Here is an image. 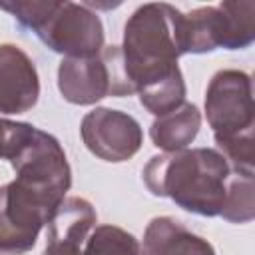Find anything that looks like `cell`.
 <instances>
[{
	"label": "cell",
	"instance_id": "cell-3",
	"mask_svg": "<svg viewBox=\"0 0 255 255\" xmlns=\"http://www.w3.org/2000/svg\"><path fill=\"white\" fill-rule=\"evenodd\" d=\"M205 118L231 171L255 173L253 90L243 70H219L205 90Z\"/></svg>",
	"mask_w": 255,
	"mask_h": 255
},
{
	"label": "cell",
	"instance_id": "cell-15",
	"mask_svg": "<svg viewBox=\"0 0 255 255\" xmlns=\"http://www.w3.org/2000/svg\"><path fill=\"white\" fill-rule=\"evenodd\" d=\"M185 94H187L185 80H183L181 70L177 68L175 72H171L163 80H159V82L143 88L137 94V98H139V104L149 114H153L155 118H159V116H165L171 110L179 108L185 102Z\"/></svg>",
	"mask_w": 255,
	"mask_h": 255
},
{
	"label": "cell",
	"instance_id": "cell-17",
	"mask_svg": "<svg viewBox=\"0 0 255 255\" xmlns=\"http://www.w3.org/2000/svg\"><path fill=\"white\" fill-rule=\"evenodd\" d=\"M34 126L28 122H12L0 118V159H10L16 147L24 141Z\"/></svg>",
	"mask_w": 255,
	"mask_h": 255
},
{
	"label": "cell",
	"instance_id": "cell-7",
	"mask_svg": "<svg viewBox=\"0 0 255 255\" xmlns=\"http://www.w3.org/2000/svg\"><path fill=\"white\" fill-rule=\"evenodd\" d=\"M8 161L18 181L60 201L66 199L72 185V169L62 143L52 133L34 126Z\"/></svg>",
	"mask_w": 255,
	"mask_h": 255
},
{
	"label": "cell",
	"instance_id": "cell-6",
	"mask_svg": "<svg viewBox=\"0 0 255 255\" xmlns=\"http://www.w3.org/2000/svg\"><path fill=\"white\" fill-rule=\"evenodd\" d=\"M40 42L64 58L100 56L104 50V24L84 2L56 0L50 14L34 30Z\"/></svg>",
	"mask_w": 255,
	"mask_h": 255
},
{
	"label": "cell",
	"instance_id": "cell-5",
	"mask_svg": "<svg viewBox=\"0 0 255 255\" xmlns=\"http://www.w3.org/2000/svg\"><path fill=\"white\" fill-rule=\"evenodd\" d=\"M62 201L18 179L0 187V255L28 253Z\"/></svg>",
	"mask_w": 255,
	"mask_h": 255
},
{
	"label": "cell",
	"instance_id": "cell-11",
	"mask_svg": "<svg viewBox=\"0 0 255 255\" xmlns=\"http://www.w3.org/2000/svg\"><path fill=\"white\" fill-rule=\"evenodd\" d=\"M58 90L74 106H94L110 96V74L102 56L62 58L58 66Z\"/></svg>",
	"mask_w": 255,
	"mask_h": 255
},
{
	"label": "cell",
	"instance_id": "cell-14",
	"mask_svg": "<svg viewBox=\"0 0 255 255\" xmlns=\"http://www.w3.org/2000/svg\"><path fill=\"white\" fill-rule=\"evenodd\" d=\"M219 217L229 223H249L255 217V177L253 173L231 171L225 201Z\"/></svg>",
	"mask_w": 255,
	"mask_h": 255
},
{
	"label": "cell",
	"instance_id": "cell-4",
	"mask_svg": "<svg viewBox=\"0 0 255 255\" xmlns=\"http://www.w3.org/2000/svg\"><path fill=\"white\" fill-rule=\"evenodd\" d=\"M255 2L231 0L217 6H201L177 22L179 54H207L219 48L245 50L255 40Z\"/></svg>",
	"mask_w": 255,
	"mask_h": 255
},
{
	"label": "cell",
	"instance_id": "cell-10",
	"mask_svg": "<svg viewBox=\"0 0 255 255\" xmlns=\"http://www.w3.org/2000/svg\"><path fill=\"white\" fill-rule=\"evenodd\" d=\"M98 223L94 205L78 195L66 197L48 221L42 255H84V243Z\"/></svg>",
	"mask_w": 255,
	"mask_h": 255
},
{
	"label": "cell",
	"instance_id": "cell-16",
	"mask_svg": "<svg viewBox=\"0 0 255 255\" xmlns=\"http://www.w3.org/2000/svg\"><path fill=\"white\" fill-rule=\"evenodd\" d=\"M84 255H141V243L118 225H96L84 243Z\"/></svg>",
	"mask_w": 255,
	"mask_h": 255
},
{
	"label": "cell",
	"instance_id": "cell-2",
	"mask_svg": "<svg viewBox=\"0 0 255 255\" xmlns=\"http://www.w3.org/2000/svg\"><path fill=\"white\" fill-rule=\"evenodd\" d=\"M231 167L213 147H191L153 155L143 171V183L155 197H169L183 211L217 217L225 201Z\"/></svg>",
	"mask_w": 255,
	"mask_h": 255
},
{
	"label": "cell",
	"instance_id": "cell-12",
	"mask_svg": "<svg viewBox=\"0 0 255 255\" xmlns=\"http://www.w3.org/2000/svg\"><path fill=\"white\" fill-rule=\"evenodd\" d=\"M141 255H215L213 245L173 217H153L143 231Z\"/></svg>",
	"mask_w": 255,
	"mask_h": 255
},
{
	"label": "cell",
	"instance_id": "cell-8",
	"mask_svg": "<svg viewBox=\"0 0 255 255\" xmlns=\"http://www.w3.org/2000/svg\"><path fill=\"white\" fill-rule=\"evenodd\" d=\"M80 135L88 151L108 163L131 159L143 143L139 122L126 112L112 108H94L88 112L82 118Z\"/></svg>",
	"mask_w": 255,
	"mask_h": 255
},
{
	"label": "cell",
	"instance_id": "cell-13",
	"mask_svg": "<svg viewBox=\"0 0 255 255\" xmlns=\"http://www.w3.org/2000/svg\"><path fill=\"white\" fill-rule=\"evenodd\" d=\"M199 128H201L199 108L191 102H183L179 108L151 122L149 137L155 147L169 153V151L187 149V145L193 143V139L197 137Z\"/></svg>",
	"mask_w": 255,
	"mask_h": 255
},
{
	"label": "cell",
	"instance_id": "cell-9",
	"mask_svg": "<svg viewBox=\"0 0 255 255\" xmlns=\"http://www.w3.org/2000/svg\"><path fill=\"white\" fill-rule=\"evenodd\" d=\"M40 98V78L32 58L16 44H0V114L30 112Z\"/></svg>",
	"mask_w": 255,
	"mask_h": 255
},
{
	"label": "cell",
	"instance_id": "cell-1",
	"mask_svg": "<svg viewBox=\"0 0 255 255\" xmlns=\"http://www.w3.org/2000/svg\"><path fill=\"white\" fill-rule=\"evenodd\" d=\"M179 16L181 12L167 2H147L131 12L122 46H104L100 54L110 74L112 98L139 94L179 68Z\"/></svg>",
	"mask_w": 255,
	"mask_h": 255
}]
</instances>
